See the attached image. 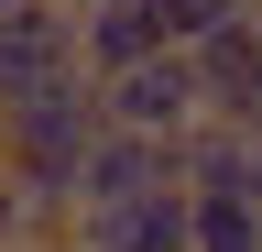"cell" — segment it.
I'll use <instances>...</instances> for the list:
<instances>
[{"label": "cell", "instance_id": "1", "mask_svg": "<svg viewBox=\"0 0 262 252\" xmlns=\"http://www.w3.org/2000/svg\"><path fill=\"white\" fill-rule=\"evenodd\" d=\"M98 121H110V132H131V143H164V153H175V143H186L208 110H196L186 55L164 44V55H142V66H120L110 88H98Z\"/></svg>", "mask_w": 262, "mask_h": 252}, {"label": "cell", "instance_id": "2", "mask_svg": "<svg viewBox=\"0 0 262 252\" xmlns=\"http://www.w3.org/2000/svg\"><path fill=\"white\" fill-rule=\"evenodd\" d=\"M77 77V22L44 11V0H22V11H0V110L44 99V88Z\"/></svg>", "mask_w": 262, "mask_h": 252}, {"label": "cell", "instance_id": "3", "mask_svg": "<svg viewBox=\"0 0 262 252\" xmlns=\"http://www.w3.org/2000/svg\"><path fill=\"white\" fill-rule=\"evenodd\" d=\"M186 77H196V110L208 121L251 132V110H262V33L251 22H219L208 44H186Z\"/></svg>", "mask_w": 262, "mask_h": 252}, {"label": "cell", "instance_id": "4", "mask_svg": "<svg viewBox=\"0 0 262 252\" xmlns=\"http://www.w3.org/2000/svg\"><path fill=\"white\" fill-rule=\"evenodd\" d=\"M153 186H175V153H164V143L98 132V143L77 153V219H88V208H131V198H153Z\"/></svg>", "mask_w": 262, "mask_h": 252}, {"label": "cell", "instance_id": "5", "mask_svg": "<svg viewBox=\"0 0 262 252\" xmlns=\"http://www.w3.org/2000/svg\"><path fill=\"white\" fill-rule=\"evenodd\" d=\"M142 55H164V33L142 22V0H110V11L77 22V77H88V88H110L120 66H142Z\"/></svg>", "mask_w": 262, "mask_h": 252}, {"label": "cell", "instance_id": "6", "mask_svg": "<svg viewBox=\"0 0 262 252\" xmlns=\"http://www.w3.org/2000/svg\"><path fill=\"white\" fill-rule=\"evenodd\" d=\"M251 165H262V153H251V132H229V121H196V132L175 143V186H186V198H241Z\"/></svg>", "mask_w": 262, "mask_h": 252}, {"label": "cell", "instance_id": "7", "mask_svg": "<svg viewBox=\"0 0 262 252\" xmlns=\"http://www.w3.org/2000/svg\"><path fill=\"white\" fill-rule=\"evenodd\" d=\"M142 22H153L175 55H186V44H208L219 22H241V11H229V0H142Z\"/></svg>", "mask_w": 262, "mask_h": 252}, {"label": "cell", "instance_id": "8", "mask_svg": "<svg viewBox=\"0 0 262 252\" xmlns=\"http://www.w3.org/2000/svg\"><path fill=\"white\" fill-rule=\"evenodd\" d=\"M0 241H22V208H11V176H0Z\"/></svg>", "mask_w": 262, "mask_h": 252}, {"label": "cell", "instance_id": "9", "mask_svg": "<svg viewBox=\"0 0 262 252\" xmlns=\"http://www.w3.org/2000/svg\"><path fill=\"white\" fill-rule=\"evenodd\" d=\"M44 11H66V22H88V11H110V0H44Z\"/></svg>", "mask_w": 262, "mask_h": 252}, {"label": "cell", "instance_id": "10", "mask_svg": "<svg viewBox=\"0 0 262 252\" xmlns=\"http://www.w3.org/2000/svg\"><path fill=\"white\" fill-rule=\"evenodd\" d=\"M229 11H241V22H251V33H262V0H229Z\"/></svg>", "mask_w": 262, "mask_h": 252}, {"label": "cell", "instance_id": "11", "mask_svg": "<svg viewBox=\"0 0 262 252\" xmlns=\"http://www.w3.org/2000/svg\"><path fill=\"white\" fill-rule=\"evenodd\" d=\"M0 252H44V241H0Z\"/></svg>", "mask_w": 262, "mask_h": 252}, {"label": "cell", "instance_id": "12", "mask_svg": "<svg viewBox=\"0 0 262 252\" xmlns=\"http://www.w3.org/2000/svg\"><path fill=\"white\" fill-rule=\"evenodd\" d=\"M251 153H262V110H251Z\"/></svg>", "mask_w": 262, "mask_h": 252}, {"label": "cell", "instance_id": "13", "mask_svg": "<svg viewBox=\"0 0 262 252\" xmlns=\"http://www.w3.org/2000/svg\"><path fill=\"white\" fill-rule=\"evenodd\" d=\"M0 11H22V0H0Z\"/></svg>", "mask_w": 262, "mask_h": 252}]
</instances>
